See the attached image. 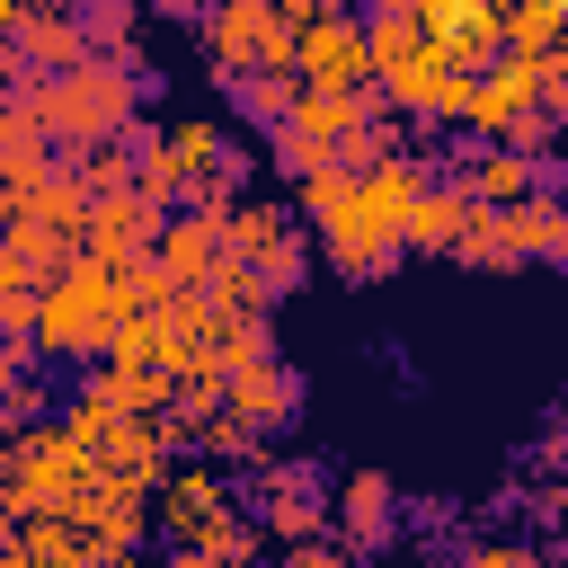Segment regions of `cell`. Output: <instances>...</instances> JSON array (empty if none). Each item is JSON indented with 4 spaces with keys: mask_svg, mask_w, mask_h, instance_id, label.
Listing matches in <instances>:
<instances>
[{
    "mask_svg": "<svg viewBox=\"0 0 568 568\" xmlns=\"http://www.w3.org/2000/svg\"><path fill=\"white\" fill-rule=\"evenodd\" d=\"M435 169L417 151H390L373 169H328V178H302L293 186V213L320 248V266L337 284H390L399 257H408V222L426 204Z\"/></svg>",
    "mask_w": 568,
    "mask_h": 568,
    "instance_id": "obj_1",
    "label": "cell"
},
{
    "mask_svg": "<svg viewBox=\"0 0 568 568\" xmlns=\"http://www.w3.org/2000/svg\"><path fill=\"white\" fill-rule=\"evenodd\" d=\"M133 160H142V195L169 204V213H231L257 178V151L213 124V115H169V124H142L133 133Z\"/></svg>",
    "mask_w": 568,
    "mask_h": 568,
    "instance_id": "obj_2",
    "label": "cell"
},
{
    "mask_svg": "<svg viewBox=\"0 0 568 568\" xmlns=\"http://www.w3.org/2000/svg\"><path fill=\"white\" fill-rule=\"evenodd\" d=\"M133 266H106V257H71L44 293H36V337L27 355L53 364V373H89L115 355V337L133 328Z\"/></svg>",
    "mask_w": 568,
    "mask_h": 568,
    "instance_id": "obj_3",
    "label": "cell"
},
{
    "mask_svg": "<svg viewBox=\"0 0 568 568\" xmlns=\"http://www.w3.org/2000/svg\"><path fill=\"white\" fill-rule=\"evenodd\" d=\"M142 80H151V62L142 53H89V62H71L62 80H44L27 106H36V124L53 133V151L62 160H80V151H106V142H133L142 124Z\"/></svg>",
    "mask_w": 568,
    "mask_h": 568,
    "instance_id": "obj_4",
    "label": "cell"
},
{
    "mask_svg": "<svg viewBox=\"0 0 568 568\" xmlns=\"http://www.w3.org/2000/svg\"><path fill=\"white\" fill-rule=\"evenodd\" d=\"M364 27H373V98L390 106V115H417V124H462V106H470V62H453L417 18H399V9H364Z\"/></svg>",
    "mask_w": 568,
    "mask_h": 568,
    "instance_id": "obj_5",
    "label": "cell"
},
{
    "mask_svg": "<svg viewBox=\"0 0 568 568\" xmlns=\"http://www.w3.org/2000/svg\"><path fill=\"white\" fill-rule=\"evenodd\" d=\"M222 248H231V266L266 293V302H284V293H302V275H311V231H302V213L284 204V195H240L231 213H222Z\"/></svg>",
    "mask_w": 568,
    "mask_h": 568,
    "instance_id": "obj_6",
    "label": "cell"
},
{
    "mask_svg": "<svg viewBox=\"0 0 568 568\" xmlns=\"http://www.w3.org/2000/svg\"><path fill=\"white\" fill-rule=\"evenodd\" d=\"M453 266H479V275H515V266H568V195L559 186H532L524 204H497L470 248Z\"/></svg>",
    "mask_w": 568,
    "mask_h": 568,
    "instance_id": "obj_7",
    "label": "cell"
},
{
    "mask_svg": "<svg viewBox=\"0 0 568 568\" xmlns=\"http://www.w3.org/2000/svg\"><path fill=\"white\" fill-rule=\"evenodd\" d=\"M195 44H204V62H213L222 89L257 80V71H293V27H284L275 0H213V18L195 27Z\"/></svg>",
    "mask_w": 568,
    "mask_h": 568,
    "instance_id": "obj_8",
    "label": "cell"
},
{
    "mask_svg": "<svg viewBox=\"0 0 568 568\" xmlns=\"http://www.w3.org/2000/svg\"><path fill=\"white\" fill-rule=\"evenodd\" d=\"M328 470H311V462H293V453H266L257 470H248V515H257V532L275 541V550H293V541H320L328 532Z\"/></svg>",
    "mask_w": 568,
    "mask_h": 568,
    "instance_id": "obj_9",
    "label": "cell"
},
{
    "mask_svg": "<svg viewBox=\"0 0 568 568\" xmlns=\"http://www.w3.org/2000/svg\"><path fill=\"white\" fill-rule=\"evenodd\" d=\"M293 89H311V98L373 89V27H364V9H337V18L293 36Z\"/></svg>",
    "mask_w": 568,
    "mask_h": 568,
    "instance_id": "obj_10",
    "label": "cell"
},
{
    "mask_svg": "<svg viewBox=\"0 0 568 568\" xmlns=\"http://www.w3.org/2000/svg\"><path fill=\"white\" fill-rule=\"evenodd\" d=\"M541 89H550V62H532V53H497V62L470 80L462 124H470L479 142H515V133L541 115Z\"/></svg>",
    "mask_w": 568,
    "mask_h": 568,
    "instance_id": "obj_11",
    "label": "cell"
},
{
    "mask_svg": "<svg viewBox=\"0 0 568 568\" xmlns=\"http://www.w3.org/2000/svg\"><path fill=\"white\" fill-rule=\"evenodd\" d=\"M390 532H399L390 470H337V488H328V541H346L355 559H373V550H390Z\"/></svg>",
    "mask_w": 568,
    "mask_h": 568,
    "instance_id": "obj_12",
    "label": "cell"
},
{
    "mask_svg": "<svg viewBox=\"0 0 568 568\" xmlns=\"http://www.w3.org/2000/svg\"><path fill=\"white\" fill-rule=\"evenodd\" d=\"M160 231H169V204H151L142 186H124V195H98V204H89L80 257H106V266H142V257L160 248Z\"/></svg>",
    "mask_w": 568,
    "mask_h": 568,
    "instance_id": "obj_13",
    "label": "cell"
},
{
    "mask_svg": "<svg viewBox=\"0 0 568 568\" xmlns=\"http://www.w3.org/2000/svg\"><path fill=\"white\" fill-rule=\"evenodd\" d=\"M222 417H240L257 444H275V435L302 417V373H293L284 355H266V364H240V373L222 382Z\"/></svg>",
    "mask_w": 568,
    "mask_h": 568,
    "instance_id": "obj_14",
    "label": "cell"
},
{
    "mask_svg": "<svg viewBox=\"0 0 568 568\" xmlns=\"http://www.w3.org/2000/svg\"><path fill=\"white\" fill-rule=\"evenodd\" d=\"M53 169H62V151H53V133L36 124V106H0V222H9Z\"/></svg>",
    "mask_w": 568,
    "mask_h": 568,
    "instance_id": "obj_15",
    "label": "cell"
},
{
    "mask_svg": "<svg viewBox=\"0 0 568 568\" xmlns=\"http://www.w3.org/2000/svg\"><path fill=\"white\" fill-rule=\"evenodd\" d=\"M408 18H417L453 62H470V71H488V62L506 53V18H497L488 0H417Z\"/></svg>",
    "mask_w": 568,
    "mask_h": 568,
    "instance_id": "obj_16",
    "label": "cell"
},
{
    "mask_svg": "<svg viewBox=\"0 0 568 568\" xmlns=\"http://www.w3.org/2000/svg\"><path fill=\"white\" fill-rule=\"evenodd\" d=\"M479 222H488V204H479L462 178H435L426 204H417V222H408V248H426V257H462Z\"/></svg>",
    "mask_w": 568,
    "mask_h": 568,
    "instance_id": "obj_17",
    "label": "cell"
},
{
    "mask_svg": "<svg viewBox=\"0 0 568 568\" xmlns=\"http://www.w3.org/2000/svg\"><path fill=\"white\" fill-rule=\"evenodd\" d=\"M18 62L36 71V80H62L71 62H89V36H80V9H53V0H36L27 18H18Z\"/></svg>",
    "mask_w": 568,
    "mask_h": 568,
    "instance_id": "obj_18",
    "label": "cell"
},
{
    "mask_svg": "<svg viewBox=\"0 0 568 568\" xmlns=\"http://www.w3.org/2000/svg\"><path fill=\"white\" fill-rule=\"evenodd\" d=\"M453 178H462V186H470V195L497 213V204H524L532 186H550V160H532V151H515V142H479V151H470Z\"/></svg>",
    "mask_w": 568,
    "mask_h": 568,
    "instance_id": "obj_19",
    "label": "cell"
},
{
    "mask_svg": "<svg viewBox=\"0 0 568 568\" xmlns=\"http://www.w3.org/2000/svg\"><path fill=\"white\" fill-rule=\"evenodd\" d=\"M151 257H160L186 293H204V284L222 275V257H231V248H222V213H169V231H160Z\"/></svg>",
    "mask_w": 568,
    "mask_h": 568,
    "instance_id": "obj_20",
    "label": "cell"
},
{
    "mask_svg": "<svg viewBox=\"0 0 568 568\" xmlns=\"http://www.w3.org/2000/svg\"><path fill=\"white\" fill-rule=\"evenodd\" d=\"M18 541H27L36 568H98V559H106V541H98L80 515H27Z\"/></svg>",
    "mask_w": 568,
    "mask_h": 568,
    "instance_id": "obj_21",
    "label": "cell"
},
{
    "mask_svg": "<svg viewBox=\"0 0 568 568\" xmlns=\"http://www.w3.org/2000/svg\"><path fill=\"white\" fill-rule=\"evenodd\" d=\"M44 373H53V364H36L27 346H0V426H44V417H53Z\"/></svg>",
    "mask_w": 568,
    "mask_h": 568,
    "instance_id": "obj_22",
    "label": "cell"
},
{
    "mask_svg": "<svg viewBox=\"0 0 568 568\" xmlns=\"http://www.w3.org/2000/svg\"><path fill=\"white\" fill-rule=\"evenodd\" d=\"M36 293H44V275L0 240V346H27L36 337Z\"/></svg>",
    "mask_w": 568,
    "mask_h": 568,
    "instance_id": "obj_23",
    "label": "cell"
},
{
    "mask_svg": "<svg viewBox=\"0 0 568 568\" xmlns=\"http://www.w3.org/2000/svg\"><path fill=\"white\" fill-rule=\"evenodd\" d=\"M0 240H9V248H18V257H27L36 275H44V284H53V275H62L71 257H80V231H62V222H36V213L0 222Z\"/></svg>",
    "mask_w": 568,
    "mask_h": 568,
    "instance_id": "obj_24",
    "label": "cell"
},
{
    "mask_svg": "<svg viewBox=\"0 0 568 568\" xmlns=\"http://www.w3.org/2000/svg\"><path fill=\"white\" fill-rule=\"evenodd\" d=\"M559 27H568V9H550V0H515V9H506V53L550 62V53H559Z\"/></svg>",
    "mask_w": 568,
    "mask_h": 568,
    "instance_id": "obj_25",
    "label": "cell"
},
{
    "mask_svg": "<svg viewBox=\"0 0 568 568\" xmlns=\"http://www.w3.org/2000/svg\"><path fill=\"white\" fill-rule=\"evenodd\" d=\"M293 98H302V89H293V71H257V80H231V106H240L257 133H275V124L293 115Z\"/></svg>",
    "mask_w": 568,
    "mask_h": 568,
    "instance_id": "obj_26",
    "label": "cell"
},
{
    "mask_svg": "<svg viewBox=\"0 0 568 568\" xmlns=\"http://www.w3.org/2000/svg\"><path fill=\"white\" fill-rule=\"evenodd\" d=\"M133 27H142V0H80V36H89V53H133Z\"/></svg>",
    "mask_w": 568,
    "mask_h": 568,
    "instance_id": "obj_27",
    "label": "cell"
},
{
    "mask_svg": "<svg viewBox=\"0 0 568 568\" xmlns=\"http://www.w3.org/2000/svg\"><path fill=\"white\" fill-rule=\"evenodd\" d=\"M462 568H550V550L541 541H479Z\"/></svg>",
    "mask_w": 568,
    "mask_h": 568,
    "instance_id": "obj_28",
    "label": "cell"
},
{
    "mask_svg": "<svg viewBox=\"0 0 568 568\" xmlns=\"http://www.w3.org/2000/svg\"><path fill=\"white\" fill-rule=\"evenodd\" d=\"M275 568H364V559H355L346 541H328V532H320V541H293V550H284Z\"/></svg>",
    "mask_w": 568,
    "mask_h": 568,
    "instance_id": "obj_29",
    "label": "cell"
},
{
    "mask_svg": "<svg viewBox=\"0 0 568 568\" xmlns=\"http://www.w3.org/2000/svg\"><path fill=\"white\" fill-rule=\"evenodd\" d=\"M275 9H284V27H293V36H302V27H320V18H337V9H346V0H275Z\"/></svg>",
    "mask_w": 568,
    "mask_h": 568,
    "instance_id": "obj_30",
    "label": "cell"
},
{
    "mask_svg": "<svg viewBox=\"0 0 568 568\" xmlns=\"http://www.w3.org/2000/svg\"><path fill=\"white\" fill-rule=\"evenodd\" d=\"M160 568H266V559H222V550H169Z\"/></svg>",
    "mask_w": 568,
    "mask_h": 568,
    "instance_id": "obj_31",
    "label": "cell"
},
{
    "mask_svg": "<svg viewBox=\"0 0 568 568\" xmlns=\"http://www.w3.org/2000/svg\"><path fill=\"white\" fill-rule=\"evenodd\" d=\"M142 9H160V18H186V27H204V18H213V0H142Z\"/></svg>",
    "mask_w": 568,
    "mask_h": 568,
    "instance_id": "obj_32",
    "label": "cell"
},
{
    "mask_svg": "<svg viewBox=\"0 0 568 568\" xmlns=\"http://www.w3.org/2000/svg\"><path fill=\"white\" fill-rule=\"evenodd\" d=\"M0 568H36V559H27V541H18V532H9V541H0Z\"/></svg>",
    "mask_w": 568,
    "mask_h": 568,
    "instance_id": "obj_33",
    "label": "cell"
},
{
    "mask_svg": "<svg viewBox=\"0 0 568 568\" xmlns=\"http://www.w3.org/2000/svg\"><path fill=\"white\" fill-rule=\"evenodd\" d=\"M36 0H0V36H18V18H27Z\"/></svg>",
    "mask_w": 568,
    "mask_h": 568,
    "instance_id": "obj_34",
    "label": "cell"
},
{
    "mask_svg": "<svg viewBox=\"0 0 568 568\" xmlns=\"http://www.w3.org/2000/svg\"><path fill=\"white\" fill-rule=\"evenodd\" d=\"M488 9H497V18H506V9H515V0H488Z\"/></svg>",
    "mask_w": 568,
    "mask_h": 568,
    "instance_id": "obj_35",
    "label": "cell"
},
{
    "mask_svg": "<svg viewBox=\"0 0 568 568\" xmlns=\"http://www.w3.org/2000/svg\"><path fill=\"white\" fill-rule=\"evenodd\" d=\"M53 9H80V0H53Z\"/></svg>",
    "mask_w": 568,
    "mask_h": 568,
    "instance_id": "obj_36",
    "label": "cell"
},
{
    "mask_svg": "<svg viewBox=\"0 0 568 568\" xmlns=\"http://www.w3.org/2000/svg\"><path fill=\"white\" fill-rule=\"evenodd\" d=\"M559 142H568V115H559Z\"/></svg>",
    "mask_w": 568,
    "mask_h": 568,
    "instance_id": "obj_37",
    "label": "cell"
},
{
    "mask_svg": "<svg viewBox=\"0 0 568 568\" xmlns=\"http://www.w3.org/2000/svg\"><path fill=\"white\" fill-rule=\"evenodd\" d=\"M550 9H568V0H550Z\"/></svg>",
    "mask_w": 568,
    "mask_h": 568,
    "instance_id": "obj_38",
    "label": "cell"
}]
</instances>
